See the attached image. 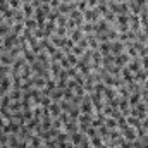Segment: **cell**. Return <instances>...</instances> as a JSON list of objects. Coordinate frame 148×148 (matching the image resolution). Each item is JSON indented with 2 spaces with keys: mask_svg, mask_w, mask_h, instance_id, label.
Segmentation results:
<instances>
[{
  "mask_svg": "<svg viewBox=\"0 0 148 148\" xmlns=\"http://www.w3.org/2000/svg\"><path fill=\"white\" fill-rule=\"evenodd\" d=\"M79 110H81V114H95V110H93V103H91V98H90V95H88V93L81 98Z\"/></svg>",
  "mask_w": 148,
  "mask_h": 148,
  "instance_id": "cell-1",
  "label": "cell"
},
{
  "mask_svg": "<svg viewBox=\"0 0 148 148\" xmlns=\"http://www.w3.org/2000/svg\"><path fill=\"white\" fill-rule=\"evenodd\" d=\"M83 17H84V23H98V21L102 19L100 12H98L97 9H88V10H84V12H83Z\"/></svg>",
  "mask_w": 148,
  "mask_h": 148,
  "instance_id": "cell-2",
  "label": "cell"
},
{
  "mask_svg": "<svg viewBox=\"0 0 148 148\" xmlns=\"http://www.w3.org/2000/svg\"><path fill=\"white\" fill-rule=\"evenodd\" d=\"M119 131H121L122 138H126L127 141H134V140L138 138V136H136V129H134V127H131V126H127V124H126L124 127H121Z\"/></svg>",
  "mask_w": 148,
  "mask_h": 148,
  "instance_id": "cell-3",
  "label": "cell"
},
{
  "mask_svg": "<svg viewBox=\"0 0 148 148\" xmlns=\"http://www.w3.org/2000/svg\"><path fill=\"white\" fill-rule=\"evenodd\" d=\"M17 35H14V33H10L9 36L3 38V43H2V47H3V52H9L12 47H16V43H17Z\"/></svg>",
  "mask_w": 148,
  "mask_h": 148,
  "instance_id": "cell-4",
  "label": "cell"
},
{
  "mask_svg": "<svg viewBox=\"0 0 148 148\" xmlns=\"http://www.w3.org/2000/svg\"><path fill=\"white\" fill-rule=\"evenodd\" d=\"M129 29L134 31V33L141 29V21H140L138 14H129Z\"/></svg>",
  "mask_w": 148,
  "mask_h": 148,
  "instance_id": "cell-5",
  "label": "cell"
},
{
  "mask_svg": "<svg viewBox=\"0 0 148 148\" xmlns=\"http://www.w3.org/2000/svg\"><path fill=\"white\" fill-rule=\"evenodd\" d=\"M124 48H126V43H122V41H119V40L110 41V53L112 55H119V53H122Z\"/></svg>",
  "mask_w": 148,
  "mask_h": 148,
  "instance_id": "cell-6",
  "label": "cell"
},
{
  "mask_svg": "<svg viewBox=\"0 0 148 148\" xmlns=\"http://www.w3.org/2000/svg\"><path fill=\"white\" fill-rule=\"evenodd\" d=\"M126 67H127L131 73L134 74L136 71H140V69H141V59H140V57H134V59H131V60L127 62V66H126Z\"/></svg>",
  "mask_w": 148,
  "mask_h": 148,
  "instance_id": "cell-7",
  "label": "cell"
},
{
  "mask_svg": "<svg viewBox=\"0 0 148 148\" xmlns=\"http://www.w3.org/2000/svg\"><path fill=\"white\" fill-rule=\"evenodd\" d=\"M131 60V57L126 53V52H122V53H119V55H115V66H119V67H124V66H127V62Z\"/></svg>",
  "mask_w": 148,
  "mask_h": 148,
  "instance_id": "cell-8",
  "label": "cell"
},
{
  "mask_svg": "<svg viewBox=\"0 0 148 148\" xmlns=\"http://www.w3.org/2000/svg\"><path fill=\"white\" fill-rule=\"evenodd\" d=\"M29 81H31V86H33V88H38V90L45 88V84H47V79L41 77V76H33Z\"/></svg>",
  "mask_w": 148,
  "mask_h": 148,
  "instance_id": "cell-9",
  "label": "cell"
},
{
  "mask_svg": "<svg viewBox=\"0 0 148 148\" xmlns=\"http://www.w3.org/2000/svg\"><path fill=\"white\" fill-rule=\"evenodd\" d=\"M121 77H122V81H124V83H133V81H134V74L131 73L126 66L121 69Z\"/></svg>",
  "mask_w": 148,
  "mask_h": 148,
  "instance_id": "cell-10",
  "label": "cell"
},
{
  "mask_svg": "<svg viewBox=\"0 0 148 148\" xmlns=\"http://www.w3.org/2000/svg\"><path fill=\"white\" fill-rule=\"evenodd\" d=\"M83 36H84V33H83V29H81V28H74V29L69 31V38L73 40L74 43H77Z\"/></svg>",
  "mask_w": 148,
  "mask_h": 148,
  "instance_id": "cell-11",
  "label": "cell"
},
{
  "mask_svg": "<svg viewBox=\"0 0 148 148\" xmlns=\"http://www.w3.org/2000/svg\"><path fill=\"white\" fill-rule=\"evenodd\" d=\"M127 100H129V107H134L138 102H141V91H133V93H129Z\"/></svg>",
  "mask_w": 148,
  "mask_h": 148,
  "instance_id": "cell-12",
  "label": "cell"
},
{
  "mask_svg": "<svg viewBox=\"0 0 148 148\" xmlns=\"http://www.w3.org/2000/svg\"><path fill=\"white\" fill-rule=\"evenodd\" d=\"M21 10H23V14L26 16V19H28V17H33V16H35V7L31 5V2H29V3H23Z\"/></svg>",
  "mask_w": 148,
  "mask_h": 148,
  "instance_id": "cell-13",
  "label": "cell"
},
{
  "mask_svg": "<svg viewBox=\"0 0 148 148\" xmlns=\"http://www.w3.org/2000/svg\"><path fill=\"white\" fill-rule=\"evenodd\" d=\"M147 79H148V71H145L143 67L134 73V81H136V83H145Z\"/></svg>",
  "mask_w": 148,
  "mask_h": 148,
  "instance_id": "cell-14",
  "label": "cell"
},
{
  "mask_svg": "<svg viewBox=\"0 0 148 148\" xmlns=\"http://www.w3.org/2000/svg\"><path fill=\"white\" fill-rule=\"evenodd\" d=\"M64 131L69 133V134L77 133V131H79V124H77V122H73V121H69L67 124H64Z\"/></svg>",
  "mask_w": 148,
  "mask_h": 148,
  "instance_id": "cell-15",
  "label": "cell"
},
{
  "mask_svg": "<svg viewBox=\"0 0 148 148\" xmlns=\"http://www.w3.org/2000/svg\"><path fill=\"white\" fill-rule=\"evenodd\" d=\"M83 138H84V134H83L81 131H77V133H73V134L69 136V141H71L73 145H76V147H79V143L83 141Z\"/></svg>",
  "mask_w": 148,
  "mask_h": 148,
  "instance_id": "cell-16",
  "label": "cell"
},
{
  "mask_svg": "<svg viewBox=\"0 0 148 148\" xmlns=\"http://www.w3.org/2000/svg\"><path fill=\"white\" fill-rule=\"evenodd\" d=\"M10 102H12V98L9 97V93H7V95H3V97H0V112L7 110V109L10 107Z\"/></svg>",
  "mask_w": 148,
  "mask_h": 148,
  "instance_id": "cell-17",
  "label": "cell"
},
{
  "mask_svg": "<svg viewBox=\"0 0 148 148\" xmlns=\"http://www.w3.org/2000/svg\"><path fill=\"white\" fill-rule=\"evenodd\" d=\"M14 60H16V59H12L7 52H3V53L0 55V64H2V66H10V67H12Z\"/></svg>",
  "mask_w": 148,
  "mask_h": 148,
  "instance_id": "cell-18",
  "label": "cell"
},
{
  "mask_svg": "<svg viewBox=\"0 0 148 148\" xmlns=\"http://www.w3.org/2000/svg\"><path fill=\"white\" fill-rule=\"evenodd\" d=\"M48 110L52 114V117H59L60 112H62V109H60V103H59V102H52V105L48 107Z\"/></svg>",
  "mask_w": 148,
  "mask_h": 148,
  "instance_id": "cell-19",
  "label": "cell"
},
{
  "mask_svg": "<svg viewBox=\"0 0 148 148\" xmlns=\"http://www.w3.org/2000/svg\"><path fill=\"white\" fill-rule=\"evenodd\" d=\"M10 31H12V26H9V24L3 21V23L0 24V38L3 40L5 36H9V35H10Z\"/></svg>",
  "mask_w": 148,
  "mask_h": 148,
  "instance_id": "cell-20",
  "label": "cell"
},
{
  "mask_svg": "<svg viewBox=\"0 0 148 148\" xmlns=\"http://www.w3.org/2000/svg\"><path fill=\"white\" fill-rule=\"evenodd\" d=\"M98 52L105 57V55H109L110 53V41H102L100 45H98Z\"/></svg>",
  "mask_w": 148,
  "mask_h": 148,
  "instance_id": "cell-21",
  "label": "cell"
},
{
  "mask_svg": "<svg viewBox=\"0 0 148 148\" xmlns=\"http://www.w3.org/2000/svg\"><path fill=\"white\" fill-rule=\"evenodd\" d=\"M127 126H131V127H140L141 126V119H138V117H134V115H127Z\"/></svg>",
  "mask_w": 148,
  "mask_h": 148,
  "instance_id": "cell-22",
  "label": "cell"
},
{
  "mask_svg": "<svg viewBox=\"0 0 148 148\" xmlns=\"http://www.w3.org/2000/svg\"><path fill=\"white\" fill-rule=\"evenodd\" d=\"M24 28H28V29H31V31H35L38 28V23L35 17H28L26 21H24Z\"/></svg>",
  "mask_w": 148,
  "mask_h": 148,
  "instance_id": "cell-23",
  "label": "cell"
},
{
  "mask_svg": "<svg viewBox=\"0 0 148 148\" xmlns=\"http://www.w3.org/2000/svg\"><path fill=\"white\" fill-rule=\"evenodd\" d=\"M90 143H91V147L95 148H102L103 147V140H102V136H93V138H90Z\"/></svg>",
  "mask_w": 148,
  "mask_h": 148,
  "instance_id": "cell-24",
  "label": "cell"
},
{
  "mask_svg": "<svg viewBox=\"0 0 148 148\" xmlns=\"http://www.w3.org/2000/svg\"><path fill=\"white\" fill-rule=\"evenodd\" d=\"M29 145H33L35 148H40V147H43V140H41L38 134H33L31 140H29Z\"/></svg>",
  "mask_w": 148,
  "mask_h": 148,
  "instance_id": "cell-25",
  "label": "cell"
},
{
  "mask_svg": "<svg viewBox=\"0 0 148 148\" xmlns=\"http://www.w3.org/2000/svg\"><path fill=\"white\" fill-rule=\"evenodd\" d=\"M9 97H10L12 100H21V98H23V90H16V88H12V90L9 91Z\"/></svg>",
  "mask_w": 148,
  "mask_h": 148,
  "instance_id": "cell-26",
  "label": "cell"
},
{
  "mask_svg": "<svg viewBox=\"0 0 148 148\" xmlns=\"http://www.w3.org/2000/svg\"><path fill=\"white\" fill-rule=\"evenodd\" d=\"M67 21H69V16H66V14H59L57 16V26H67Z\"/></svg>",
  "mask_w": 148,
  "mask_h": 148,
  "instance_id": "cell-27",
  "label": "cell"
},
{
  "mask_svg": "<svg viewBox=\"0 0 148 148\" xmlns=\"http://www.w3.org/2000/svg\"><path fill=\"white\" fill-rule=\"evenodd\" d=\"M52 102H53V100H52V98H50V97H41V98H40V102H38V103H40V105H41V107H43V109H48V107H50V105H52Z\"/></svg>",
  "mask_w": 148,
  "mask_h": 148,
  "instance_id": "cell-28",
  "label": "cell"
},
{
  "mask_svg": "<svg viewBox=\"0 0 148 148\" xmlns=\"http://www.w3.org/2000/svg\"><path fill=\"white\" fill-rule=\"evenodd\" d=\"M76 9H77L79 12L88 10V9H90V7H88V0H79V2H76Z\"/></svg>",
  "mask_w": 148,
  "mask_h": 148,
  "instance_id": "cell-29",
  "label": "cell"
},
{
  "mask_svg": "<svg viewBox=\"0 0 148 148\" xmlns=\"http://www.w3.org/2000/svg\"><path fill=\"white\" fill-rule=\"evenodd\" d=\"M103 124H105V126H107L109 129H115V127H117V121H115L114 117H105Z\"/></svg>",
  "mask_w": 148,
  "mask_h": 148,
  "instance_id": "cell-30",
  "label": "cell"
},
{
  "mask_svg": "<svg viewBox=\"0 0 148 148\" xmlns=\"http://www.w3.org/2000/svg\"><path fill=\"white\" fill-rule=\"evenodd\" d=\"M12 112H17V110H23V103H21V100H12L10 102V107H9Z\"/></svg>",
  "mask_w": 148,
  "mask_h": 148,
  "instance_id": "cell-31",
  "label": "cell"
},
{
  "mask_svg": "<svg viewBox=\"0 0 148 148\" xmlns=\"http://www.w3.org/2000/svg\"><path fill=\"white\" fill-rule=\"evenodd\" d=\"M69 136H71V134H69V133H66V131L62 129V131L57 134V141H64V143H67V141H69Z\"/></svg>",
  "mask_w": 148,
  "mask_h": 148,
  "instance_id": "cell-32",
  "label": "cell"
},
{
  "mask_svg": "<svg viewBox=\"0 0 148 148\" xmlns=\"http://www.w3.org/2000/svg\"><path fill=\"white\" fill-rule=\"evenodd\" d=\"M7 2H9V7L14 9V10H19L23 7V2L21 0H7Z\"/></svg>",
  "mask_w": 148,
  "mask_h": 148,
  "instance_id": "cell-33",
  "label": "cell"
},
{
  "mask_svg": "<svg viewBox=\"0 0 148 148\" xmlns=\"http://www.w3.org/2000/svg\"><path fill=\"white\" fill-rule=\"evenodd\" d=\"M86 50H88V48H83V47H79V45H74L73 47V53L74 55H77V57H81Z\"/></svg>",
  "mask_w": 148,
  "mask_h": 148,
  "instance_id": "cell-34",
  "label": "cell"
},
{
  "mask_svg": "<svg viewBox=\"0 0 148 148\" xmlns=\"http://www.w3.org/2000/svg\"><path fill=\"white\" fill-rule=\"evenodd\" d=\"M66 59L69 60V64H71L73 67H76V64H77V60H79V57H77V55H74V53H69V55H66Z\"/></svg>",
  "mask_w": 148,
  "mask_h": 148,
  "instance_id": "cell-35",
  "label": "cell"
},
{
  "mask_svg": "<svg viewBox=\"0 0 148 148\" xmlns=\"http://www.w3.org/2000/svg\"><path fill=\"white\" fill-rule=\"evenodd\" d=\"M73 97H74V90H71V88H66V90H64L62 98H64V100H73Z\"/></svg>",
  "mask_w": 148,
  "mask_h": 148,
  "instance_id": "cell-36",
  "label": "cell"
},
{
  "mask_svg": "<svg viewBox=\"0 0 148 148\" xmlns=\"http://www.w3.org/2000/svg\"><path fill=\"white\" fill-rule=\"evenodd\" d=\"M90 147H91L90 138H88V136H84V138H83V141L79 143V148H90Z\"/></svg>",
  "mask_w": 148,
  "mask_h": 148,
  "instance_id": "cell-37",
  "label": "cell"
},
{
  "mask_svg": "<svg viewBox=\"0 0 148 148\" xmlns=\"http://www.w3.org/2000/svg\"><path fill=\"white\" fill-rule=\"evenodd\" d=\"M59 64H60V67H62V69H66V71H67V69H69V67H73V66H71V64H69V60H67V59H66V57H64V59H62V60H60V62H59Z\"/></svg>",
  "mask_w": 148,
  "mask_h": 148,
  "instance_id": "cell-38",
  "label": "cell"
},
{
  "mask_svg": "<svg viewBox=\"0 0 148 148\" xmlns=\"http://www.w3.org/2000/svg\"><path fill=\"white\" fill-rule=\"evenodd\" d=\"M77 73H79V71H77L76 67H69V69H67V77H69V79H73Z\"/></svg>",
  "mask_w": 148,
  "mask_h": 148,
  "instance_id": "cell-39",
  "label": "cell"
},
{
  "mask_svg": "<svg viewBox=\"0 0 148 148\" xmlns=\"http://www.w3.org/2000/svg\"><path fill=\"white\" fill-rule=\"evenodd\" d=\"M141 59V67L145 69V71H148V55H145V57H140Z\"/></svg>",
  "mask_w": 148,
  "mask_h": 148,
  "instance_id": "cell-40",
  "label": "cell"
},
{
  "mask_svg": "<svg viewBox=\"0 0 148 148\" xmlns=\"http://www.w3.org/2000/svg\"><path fill=\"white\" fill-rule=\"evenodd\" d=\"M134 2H136V3H138V5H140L141 9H143V7H145V5L148 3V0H134Z\"/></svg>",
  "mask_w": 148,
  "mask_h": 148,
  "instance_id": "cell-41",
  "label": "cell"
},
{
  "mask_svg": "<svg viewBox=\"0 0 148 148\" xmlns=\"http://www.w3.org/2000/svg\"><path fill=\"white\" fill-rule=\"evenodd\" d=\"M5 124H7V121H5V119H3V117L0 115V129H2V127H3Z\"/></svg>",
  "mask_w": 148,
  "mask_h": 148,
  "instance_id": "cell-42",
  "label": "cell"
},
{
  "mask_svg": "<svg viewBox=\"0 0 148 148\" xmlns=\"http://www.w3.org/2000/svg\"><path fill=\"white\" fill-rule=\"evenodd\" d=\"M3 77H5V74H2V73H0V81H2Z\"/></svg>",
  "mask_w": 148,
  "mask_h": 148,
  "instance_id": "cell-43",
  "label": "cell"
},
{
  "mask_svg": "<svg viewBox=\"0 0 148 148\" xmlns=\"http://www.w3.org/2000/svg\"><path fill=\"white\" fill-rule=\"evenodd\" d=\"M2 43H3V40H2V38H0V45H2Z\"/></svg>",
  "mask_w": 148,
  "mask_h": 148,
  "instance_id": "cell-44",
  "label": "cell"
},
{
  "mask_svg": "<svg viewBox=\"0 0 148 148\" xmlns=\"http://www.w3.org/2000/svg\"><path fill=\"white\" fill-rule=\"evenodd\" d=\"M147 9H148V3H147Z\"/></svg>",
  "mask_w": 148,
  "mask_h": 148,
  "instance_id": "cell-45",
  "label": "cell"
},
{
  "mask_svg": "<svg viewBox=\"0 0 148 148\" xmlns=\"http://www.w3.org/2000/svg\"><path fill=\"white\" fill-rule=\"evenodd\" d=\"M40 148H45V147H40Z\"/></svg>",
  "mask_w": 148,
  "mask_h": 148,
  "instance_id": "cell-46",
  "label": "cell"
}]
</instances>
